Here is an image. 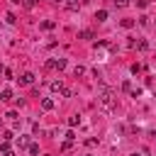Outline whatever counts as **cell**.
I'll list each match as a JSON object with an SVG mask.
<instances>
[{
  "mask_svg": "<svg viewBox=\"0 0 156 156\" xmlns=\"http://www.w3.org/2000/svg\"><path fill=\"white\" fill-rule=\"evenodd\" d=\"M129 156H141V154H129Z\"/></svg>",
  "mask_w": 156,
  "mask_h": 156,
  "instance_id": "obj_22",
  "label": "cell"
},
{
  "mask_svg": "<svg viewBox=\"0 0 156 156\" xmlns=\"http://www.w3.org/2000/svg\"><path fill=\"white\" fill-rule=\"evenodd\" d=\"M41 110H54V100L51 98H44L41 100Z\"/></svg>",
  "mask_w": 156,
  "mask_h": 156,
  "instance_id": "obj_5",
  "label": "cell"
},
{
  "mask_svg": "<svg viewBox=\"0 0 156 156\" xmlns=\"http://www.w3.org/2000/svg\"><path fill=\"white\" fill-rule=\"evenodd\" d=\"M122 27H127V29L134 27V20H122Z\"/></svg>",
  "mask_w": 156,
  "mask_h": 156,
  "instance_id": "obj_14",
  "label": "cell"
},
{
  "mask_svg": "<svg viewBox=\"0 0 156 156\" xmlns=\"http://www.w3.org/2000/svg\"><path fill=\"white\" fill-rule=\"evenodd\" d=\"M95 20H98V22H105V20H107V10H98V12H95Z\"/></svg>",
  "mask_w": 156,
  "mask_h": 156,
  "instance_id": "obj_7",
  "label": "cell"
},
{
  "mask_svg": "<svg viewBox=\"0 0 156 156\" xmlns=\"http://www.w3.org/2000/svg\"><path fill=\"white\" fill-rule=\"evenodd\" d=\"M32 83H34V73H22L20 85H32Z\"/></svg>",
  "mask_w": 156,
  "mask_h": 156,
  "instance_id": "obj_3",
  "label": "cell"
},
{
  "mask_svg": "<svg viewBox=\"0 0 156 156\" xmlns=\"http://www.w3.org/2000/svg\"><path fill=\"white\" fill-rule=\"evenodd\" d=\"M66 7H68L71 12H76V10H80V2H78V0H68V2H66Z\"/></svg>",
  "mask_w": 156,
  "mask_h": 156,
  "instance_id": "obj_6",
  "label": "cell"
},
{
  "mask_svg": "<svg viewBox=\"0 0 156 156\" xmlns=\"http://www.w3.org/2000/svg\"><path fill=\"white\" fill-rule=\"evenodd\" d=\"M34 5H37V0H24V7H29V10H32Z\"/></svg>",
  "mask_w": 156,
  "mask_h": 156,
  "instance_id": "obj_19",
  "label": "cell"
},
{
  "mask_svg": "<svg viewBox=\"0 0 156 156\" xmlns=\"http://www.w3.org/2000/svg\"><path fill=\"white\" fill-rule=\"evenodd\" d=\"M115 5H117V7H127V5H129V0H115Z\"/></svg>",
  "mask_w": 156,
  "mask_h": 156,
  "instance_id": "obj_16",
  "label": "cell"
},
{
  "mask_svg": "<svg viewBox=\"0 0 156 156\" xmlns=\"http://www.w3.org/2000/svg\"><path fill=\"white\" fill-rule=\"evenodd\" d=\"M5 20H7L10 24H15V15H12V12H7V15H5Z\"/></svg>",
  "mask_w": 156,
  "mask_h": 156,
  "instance_id": "obj_17",
  "label": "cell"
},
{
  "mask_svg": "<svg viewBox=\"0 0 156 156\" xmlns=\"http://www.w3.org/2000/svg\"><path fill=\"white\" fill-rule=\"evenodd\" d=\"M2 156H15V154H12L10 149H7V151H2Z\"/></svg>",
  "mask_w": 156,
  "mask_h": 156,
  "instance_id": "obj_21",
  "label": "cell"
},
{
  "mask_svg": "<svg viewBox=\"0 0 156 156\" xmlns=\"http://www.w3.org/2000/svg\"><path fill=\"white\" fill-rule=\"evenodd\" d=\"M100 105H102V110H112V107H115V93H112V90H102Z\"/></svg>",
  "mask_w": 156,
  "mask_h": 156,
  "instance_id": "obj_1",
  "label": "cell"
},
{
  "mask_svg": "<svg viewBox=\"0 0 156 156\" xmlns=\"http://www.w3.org/2000/svg\"><path fill=\"white\" fill-rule=\"evenodd\" d=\"M136 5H139V7H146V5H149V0H136Z\"/></svg>",
  "mask_w": 156,
  "mask_h": 156,
  "instance_id": "obj_20",
  "label": "cell"
},
{
  "mask_svg": "<svg viewBox=\"0 0 156 156\" xmlns=\"http://www.w3.org/2000/svg\"><path fill=\"white\" fill-rule=\"evenodd\" d=\"M41 27H44V29H54V27H56V24H54V22H51V20H46V22H41Z\"/></svg>",
  "mask_w": 156,
  "mask_h": 156,
  "instance_id": "obj_11",
  "label": "cell"
},
{
  "mask_svg": "<svg viewBox=\"0 0 156 156\" xmlns=\"http://www.w3.org/2000/svg\"><path fill=\"white\" fill-rule=\"evenodd\" d=\"M51 90H54V93H61V90H63V83H61V80H54V83H51Z\"/></svg>",
  "mask_w": 156,
  "mask_h": 156,
  "instance_id": "obj_8",
  "label": "cell"
},
{
  "mask_svg": "<svg viewBox=\"0 0 156 156\" xmlns=\"http://www.w3.org/2000/svg\"><path fill=\"white\" fill-rule=\"evenodd\" d=\"M71 144H73V141H68V139H66V141L61 144V151H68V149H71Z\"/></svg>",
  "mask_w": 156,
  "mask_h": 156,
  "instance_id": "obj_15",
  "label": "cell"
},
{
  "mask_svg": "<svg viewBox=\"0 0 156 156\" xmlns=\"http://www.w3.org/2000/svg\"><path fill=\"white\" fill-rule=\"evenodd\" d=\"M0 100H2V102H10V100H12V90H10V88L0 90Z\"/></svg>",
  "mask_w": 156,
  "mask_h": 156,
  "instance_id": "obj_4",
  "label": "cell"
},
{
  "mask_svg": "<svg viewBox=\"0 0 156 156\" xmlns=\"http://www.w3.org/2000/svg\"><path fill=\"white\" fill-rule=\"evenodd\" d=\"M29 154L37 156V154H39V146H37V144H29Z\"/></svg>",
  "mask_w": 156,
  "mask_h": 156,
  "instance_id": "obj_13",
  "label": "cell"
},
{
  "mask_svg": "<svg viewBox=\"0 0 156 156\" xmlns=\"http://www.w3.org/2000/svg\"><path fill=\"white\" fill-rule=\"evenodd\" d=\"M17 144H20V146H27L29 141H27V136H20V139H17Z\"/></svg>",
  "mask_w": 156,
  "mask_h": 156,
  "instance_id": "obj_18",
  "label": "cell"
},
{
  "mask_svg": "<svg viewBox=\"0 0 156 156\" xmlns=\"http://www.w3.org/2000/svg\"><path fill=\"white\" fill-rule=\"evenodd\" d=\"M76 124H80V117H78V115L68 117V127H76Z\"/></svg>",
  "mask_w": 156,
  "mask_h": 156,
  "instance_id": "obj_9",
  "label": "cell"
},
{
  "mask_svg": "<svg viewBox=\"0 0 156 156\" xmlns=\"http://www.w3.org/2000/svg\"><path fill=\"white\" fill-rule=\"evenodd\" d=\"M134 46H136V49H141V51H144V49H146V46H149V44H146V41H144V39H141V41H134Z\"/></svg>",
  "mask_w": 156,
  "mask_h": 156,
  "instance_id": "obj_12",
  "label": "cell"
},
{
  "mask_svg": "<svg viewBox=\"0 0 156 156\" xmlns=\"http://www.w3.org/2000/svg\"><path fill=\"white\" fill-rule=\"evenodd\" d=\"M78 37H80V39H93V32H90V29H85V32H80Z\"/></svg>",
  "mask_w": 156,
  "mask_h": 156,
  "instance_id": "obj_10",
  "label": "cell"
},
{
  "mask_svg": "<svg viewBox=\"0 0 156 156\" xmlns=\"http://www.w3.org/2000/svg\"><path fill=\"white\" fill-rule=\"evenodd\" d=\"M49 68H58V71H63V68H66V58H54V61H49Z\"/></svg>",
  "mask_w": 156,
  "mask_h": 156,
  "instance_id": "obj_2",
  "label": "cell"
}]
</instances>
